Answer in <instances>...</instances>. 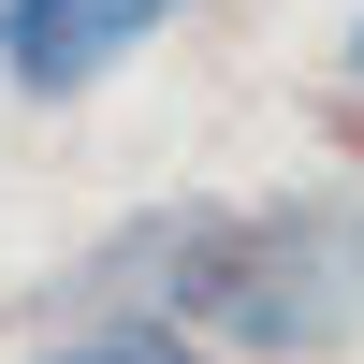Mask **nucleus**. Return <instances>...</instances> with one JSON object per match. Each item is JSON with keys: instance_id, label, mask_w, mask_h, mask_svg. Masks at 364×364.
Segmentation results:
<instances>
[{"instance_id": "obj_1", "label": "nucleus", "mask_w": 364, "mask_h": 364, "mask_svg": "<svg viewBox=\"0 0 364 364\" xmlns=\"http://www.w3.org/2000/svg\"><path fill=\"white\" fill-rule=\"evenodd\" d=\"M146 291L204 321L233 350H350L364 336V204L306 190V204H262V219H146L132 248Z\"/></svg>"}, {"instance_id": "obj_2", "label": "nucleus", "mask_w": 364, "mask_h": 364, "mask_svg": "<svg viewBox=\"0 0 364 364\" xmlns=\"http://www.w3.org/2000/svg\"><path fill=\"white\" fill-rule=\"evenodd\" d=\"M175 15H190V0H0V73H15L29 102H73L117 58H146Z\"/></svg>"}, {"instance_id": "obj_3", "label": "nucleus", "mask_w": 364, "mask_h": 364, "mask_svg": "<svg viewBox=\"0 0 364 364\" xmlns=\"http://www.w3.org/2000/svg\"><path fill=\"white\" fill-rule=\"evenodd\" d=\"M44 364H204L190 336H161V321H117V336H87V350H44Z\"/></svg>"}, {"instance_id": "obj_4", "label": "nucleus", "mask_w": 364, "mask_h": 364, "mask_svg": "<svg viewBox=\"0 0 364 364\" xmlns=\"http://www.w3.org/2000/svg\"><path fill=\"white\" fill-rule=\"evenodd\" d=\"M350 73H364V29H350Z\"/></svg>"}]
</instances>
